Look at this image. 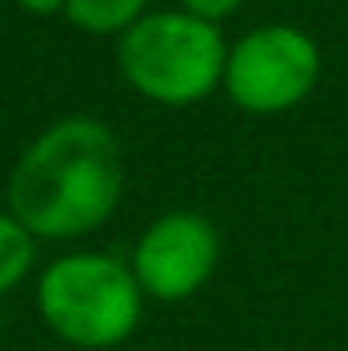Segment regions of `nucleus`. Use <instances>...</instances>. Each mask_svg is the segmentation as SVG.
Instances as JSON below:
<instances>
[{
    "instance_id": "20e7f679",
    "label": "nucleus",
    "mask_w": 348,
    "mask_h": 351,
    "mask_svg": "<svg viewBox=\"0 0 348 351\" xmlns=\"http://www.w3.org/2000/svg\"><path fill=\"white\" fill-rule=\"evenodd\" d=\"M322 79V49L296 23H262L229 45L225 94L251 116H277L303 105Z\"/></svg>"
},
{
    "instance_id": "f03ea898",
    "label": "nucleus",
    "mask_w": 348,
    "mask_h": 351,
    "mask_svg": "<svg viewBox=\"0 0 348 351\" xmlns=\"http://www.w3.org/2000/svg\"><path fill=\"white\" fill-rule=\"evenodd\" d=\"M229 41L218 23L184 12H146L116 41V68L139 97L157 105L206 101L225 82Z\"/></svg>"
},
{
    "instance_id": "9d476101",
    "label": "nucleus",
    "mask_w": 348,
    "mask_h": 351,
    "mask_svg": "<svg viewBox=\"0 0 348 351\" xmlns=\"http://www.w3.org/2000/svg\"><path fill=\"white\" fill-rule=\"evenodd\" d=\"M255 351H270V348H255Z\"/></svg>"
},
{
    "instance_id": "0eeeda50",
    "label": "nucleus",
    "mask_w": 348,
    "mask_h": 351,
    "mask_svg": "<svg viewBox=\"0 0 348 351\" xmlns=\"http://www.w3.org/2000/svg\"><path fill=\"white\" fill-rule=\"evenodd\" d=\"M34 265V236L15 213H0V295L19 288Z\"/></svg>"
},
{
    "instance_id": "f257e3e1",
    "label": "nucleus",
    "mask_w": 348,
    "mask_h": 351,
    "mask_svg": "<svg viewBox=\"0 0 348 351\" xmlns=\"http://www.w3.org/2000/svg\"><path fill=\"white\" fill-rule=\"evenodd\" d=\"M124 195L120 142L94 116H68L23 149L8 180V213L34 239H76L102 228Z\"/></svg>"
},
{
    "instance_id": "7ed1b4c3",
    "label": "nucleus",
    "mask_w": 348,
    "mask_h": 351,
    "mask_svg": "<svg viewBox=\"0 0 348 351\" xmlns=\"http://www.w3.org/2000/svg\"><path fill=\"white\" fill-rule=\"evenodd\" d=\"M143 288L131 262L102 250H76L56 258L38 277V311L53 337L82 351L116 348L139 329Z\"/></svg>"
},
{
    "instance_id": "423d86ee",
    "label": "nucleus",
    "mask_w": 348,
    "mask_h": 351,
    "mask_svg": "<svg viewBox=\"0 0 348 351\" xmlns=\"http://www.w3.org/2000/svg\"><path fill=\"white\" fill-rule=\"evenodd\" d=\"M150 0H64V15L71 19V27H79L82 34H116L120 38L131 23H139L146 15Z\"/></svg>"
},
{
    "instance_id": "39448f33",
    "label": "nucleus",
    "mask_w": 348,
    "mask_h": 351,
    "mask_svg": "<svg viewBox=\"0 0 348 351\" xmlns=\"http://www.w3.org/2000/svg\"><path fill=\"white\" fill-rule=\"evenodd\" d=\"M218 258L221 236L210 217L172 210L146 224V232L131 250V273L146 299L184 303L213 277Z\"/></svg>"
},
{
    "instance_id": "6e6552de",
    "label": "nucleus",
    "mask_w": 348,
    "mask_h": 351,
    "mask_svg": "<svg viewBox=\"0 0 348 351\" xmlns=\"http://www.w3.org/2000/svg\"><path fill=\"white\" fill-rule=\"evenodd\" d=\"M244 4L247 0H180L184 12H192V15H198V19H206V23H218V27L225 19H232Z\"/></svg>"
},
{
    "instance_id": "1a4fd4ad",
    "label": "nucleus",
    "mask_w": 348,
    "mask_h": 351,
    "mask_svg": "<svg viewBox=\"0 0 348 351\" xmlns=\"http://www.w3.org/2000/svg\"><path fill=\"white\" fill-rule=\"evenodd\" d=\"M15 4H19L23 12H30V15H56V12H64V0H15Z\"/></svg>"
}]
</instances>
